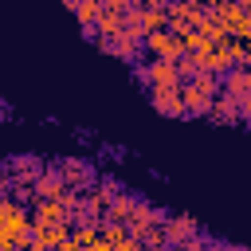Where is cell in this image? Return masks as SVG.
<instances>
[{"mask_svg": "<svg viewBox=\"0 0 251 251\" xmlns=\"http://www.w3.org/2000/svg\"><path fill=\"white\" fill-rule=\"evenodd\" d=\"M59 188H63V184H59L55 176H47V180L39 184V196H59Z\"/></svg>", "mask_w": 251, "mask_h": 251, "instance_id": "277c9868", "label": "cell"}, {"mask_svg": "<svg viewBox=\"0 0 251 251\" xmlns=\"http://www.w3.org/2000/svg\"><path fill=\"white\" fill-rule=\"evenodd\" d=\"M153 102H157L165 114H180V98H176V86H169V90H153Z\"/></svg>", "mask_w": 251, "mask_h": 251, "instance_id": "3957f363", "label": "cell"}, {"mask_svg": "<svg viewBox=\"0 0 251 251\" xmlns=\"http://www.w3.org/2000/svg\"><path fill=\"white\" fill-rule=\"evenodd\" d=\"M145 78L157 82V90H169V86L176 82V67H169V63H153V67H145Z\"/></svg>", "mask_w": 251, "mask_h": 251, "instance_id": "7a4b0ae2", "label": "cell"}, {"mask_svg": "<svg viewBox=\"0 0 251 251\" xmlns=\"http://www.w3.org/2000/svg\"><path fill=\"white\" fill-rule=\"evenodd\" d=\"M243 78H247V90H251V71H247V75H243Z\"/></svg>", "mask_w": 251, "mask_h": 251, "instance_id": "8992f818", "label": "cell"}, {"mask_svg": "<svg viewBox=\"0 0 251 251\" xmlns=\"http://www.w3.org/2000/svg\"><path fill=\"white\" fill-rule=\"evenodd\" d=\"M0 227H4L8 235H16V239H27V231H31L24 208H16L12 200H0Z\"/></svg>", "mask_w": 251, "mask_h": 251, "instance_id": "6da1fadb", "label": "cell"}, {"mask_svg": "<svg viewBox=\"0 0 251 251\" xmlns=\"http://www.w3.org/2000/svg\"><path fill=\"white\" fill-rule=\"evenodd\" d=\"M82 251H110V243H106V239H94V243H90V247H82Z\"/></svg>", "mask_w": 251, "mask_h": 251, "instance_id": "5b68a950", "label": "cell"}]
</instances>
